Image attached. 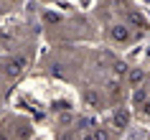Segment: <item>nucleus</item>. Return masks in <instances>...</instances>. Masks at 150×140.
I'll return each instance as SVG.
<instances>
[{"instance_id": "nucleus-10", "label": "nucleus", "mask_w": 150, "mask_h": 140, "mask_svg": "<svg viewBox=\"0 0 150 140\" xmlns=\"http://www.w3.org/2000/svg\"><path fill=\"white\" fill-rule=\"evenodd\" d=\"M142 112H145V115H150V99L142 102Z\"/></svg>"}, {"instance_id": "nucleus-9", "label": "nucleus", "mask_w": 150, "mask_h": 140, "mask_svg": "<svg viewBox=\"0 0 150 140\" xmlns=\"http://www.w3.org/2000/svg\"><path fill=\"white\" fill-rule=\"evenodd\" d=\"M145 99H148V92H145V89H137V92H135V102H137V104H142Z\"/></svg>"}, {"instance_id": "nucleus-1", "label": "nucleus", "mask_w": 150, "mask_h": 140, "mask_svg": "<svg viewBox=\"0 0 150 140\" xmlns=\"http://www.w3.org/2000/svg\"><path fill=\"white\" fill-rule=\"evenodd\" d=\"M25 69H28V59H25L23 54H13V56H8L5 61L0 64V71H3V77H5V79L23 77Z\"/></svg>"}, {"instance_id": "nucleus-4", "label": "nucleus", "mask_w": 150, "mask_h": 140, "mask_svg": "<svg viewBox=\"0 0 150 140\" xmlns=\"http://www.w3.org/2000/svg\"><path fill=\"white\" fill-rule=\"evenodd\" d=\"M81 99H84V104L92 107V109H104V94L99 92L97 87H84Z\"/></svg>"}, {"instance_id": "nucleus-7", "label": "nucleus", "mask_w": 150, "mask_h": 140, "mask_svg": "<svg viewBox=\"0 0 150 140\" xmlns=\"http://www.w3.org/2000/svg\"><path fill=\"white\" fill-rule=\"evenodd\" d=\"M94 140H112V132L107 127H94Z\"/></svg>"}, {"instance_id": "nucleus-11", "label": "nucleus", "mask_w": 150, "mask_h": 140, "mask_svg": "<svg viewBox=\"0 0 150 140\" xmlns=\"http://www.w3.org/2000/svg\"><path fill=\"white\" fill-rule=\"evenodd\" d=\"M8 3H23V0H8Z\"/></svg>"}, {"instance_id": "nucleus-12", "label": "nucleus", "mask_w": 150, "mask_h": 140, "mask_svg": "<svg viewBox=\"0 0 150 140\" xmlns=\"http://www.w3.org/2000/svg\"><path fill=\"white\" fill-rule=\"evenodd\" d=\"M148 92H150V79H148Z\"/></svg>"}, {"instance_id": "nucleus-6", "label": "nucleus", "mask_w": 150, "mask_h": 140, "mask_svg": "<svg viewBox=\"0 0 150 140\" xmlns=\"http://www.w3.org/2000/svg\"><path fill=\"white\" fill-rule=\"evenodd\" d=\"M127 120H130V112H127L125 107H120V109H115V127L117 130H122L127 125Z\"/></svg>"}, {"instance_id": "nucleus-2", "label": "nucleus", "mask_w": 150, "mask_h": 140, "mask_svg": "<svg viewBox=\"0 0 150 140\" xmlns=\"http://www.w3.org/2000/svg\"><path fill=\"white\" fill-rule=\"evenodd\" d=\"M122 23L130 26V28L137 31V33H142V31H148V28H150V21L142 16L140 10H135V8H127L125 10V21H122Z\"/></svg>"}, {"instance_id": "nucleus-5", "label": "nucleus", "mask_w": 150, "mask_h": 140, "mask_svg": "<svg viewBox=\"0 0 150 140\" xmlns=\"http://www.w3.org/2000/svg\"><path fill=\"white\" fill-rule=\"evenodd\" d=\"M125 82H127L130 89H140V87L148 82V71L142 69V66H130L127 74H125Z\"/></svg>"}, {"instance_id": "nucleus-8", "label": "nucleus", "mask_w": 150, "mask_h": 140, "mask_svg": "<svg viewBox=\"0 0 150 140\" xmlns=\"http://www.w3.org/2000/svg\"><path fill=\"white\" fill-rule=\"evenodd\" d=\"M127 69H130V66H125V64H122V61H117V64H115V69H112V71H115L117 77H125V74H127Z\"/></svg>"}, {"instance_id": "nucleus-3", "label": "nucleus", "mask_w": 150, "mask_h": 140, "mask_svg": "<svg viewBox=\"0 0 150 140\" xmlns=\"http://www.w3.org/2000/svg\"><path fill=\"white\" fill-rule=\"evenodd\" d=\"M135 36H137V33H135L130 26H125L122 21L110 26V38L115 41V43H130V41H135Z\"/></svg>"}]
</instances>
